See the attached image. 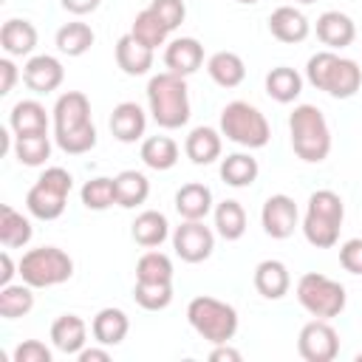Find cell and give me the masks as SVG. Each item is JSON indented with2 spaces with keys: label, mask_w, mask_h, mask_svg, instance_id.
Returning a JSON list of instances; mask_svg holds the SVG:
<instances>
[{
  "label": "cell",
  "mask_w": 362,
  "mask_h": 362,
  "mask_svg": "<svg viewBox=\"0 0 362 362\" xmlns=\"http://www.w3.org/2000/svg\"><path fill=\"white\" fill-rule=\"evenodd\" d=\"M127 331H130V317H127L122 308H113V305L99 308L96 317H93V322H90L93 339H96L99 345H107V348L124 342Z\"/></svg>",
  "instance_id": "d4e9b609"
},
{
  "label": "cell",
  "mask_w": 362,
  "mask_h": 362,
  "mask_svg": "<svg viewBox=\"0 0 362 362\" xmlns=\"http://www.w3.org/2000/svg\"><path fill=\"white\" fill-rule=\"evenodd\" d=\"M297 221H300V212H297V204L291 195L286 192H274L263 201V209H260V223H263V232L274 240H286L294 235L297 229Z\"/></svg>",
  "instance_id": "4fadbf2b"
},
{
  "label": "cell",
  "mask_w": 362,
  "mask_h": 362,
  "mask_svg": "<svg viewBox=\"0 0 362 362\" xmlns=\"http://www.w3.org/2000/svg\"><path fill=\"white\" fill-rule=\"evenodd\" d=\"M54 141L68 156H82L96 147V124L90 119V99L82 90H65L54 102Z\"/></svg>",
  "instance_id": "6da1fadb"
},
{
  "label": "cell",
  "mask_w": 362,
  "mask_h": 362,
  "mask_svg": "<svg viewBox=\"0 0 362 362\" xmlns=\"http://www.w3.org/2000/svg\"><path fill=\"white\" fill-rule=\"evenodd\" d=\"M133 300L144 311H161L173 303V283H150V280H136L133 286Z\"/></svg>",
  "instance_id": "60d3db41"
},
{
  "label": "cell",
  "mask_w": 362,
  "mask_h": 362,
  "mask_svg": "<svg viewBox=\"0 0 362 362\" xmlns=\"http://www.w3.org/2000/svg\"><path fill=\"white\" fill-rule=\"evenodd\" d=\"M255 288H257V294L266 297V300H280V297H286L288 288H291L288 266H286L283 260H274V257L260 260V263L255 266Z\"/></svg>",
  "instance_id": "ffe728a7"
},
{
  "label": "cell",
  "mask_w": 362,
  "mask_h": 362,
  "mask_svg": "<svg viewBox=\"0 0 362 362\" xmlns=\"http://www.w3.org/2000/svg\"><path fill=\"white\" fill-rule=\"evenodd\" d=\"M17 272L31 288H51L74 277V260L59 246H37L20 257Z\"/></svg>",
  "instance_id": "ba28073f"
},
{
  "label": "cell",
  "mask_w": 362,
  "mask_h": 362,
  "mask_svg": "<svg viewBox=\"0 0 362 362\" xmlns=\"http://www.w3.org/2000/svg\"><path fill=\"white\" fill-rule=\"evenodd\" d=\"M266 93H269V99L288 105L303 93V76L288 65H277L266 74Z\"/></svg>",
  "instance_id": "4dcf8cb0"
},
{
  "label": "cell",
  "mask_w": 362,
  "mask_h": 362,
  "mask_svg": "<svg viewBox=\"0 0 362 362\" xmlns=\"http://www.w3.org/2000/svg\"><path fill=\"white\" fill-rule=\"evenodd\" d=\"M297 354L305 362H334L339 354V334L328 320H311L300 328Z\"/></svg>",
  "instance_id": "8fae6325"
},
{
  "label": "cell",
  "mask_w": 362,
  "mask_h": 362,
  "mask_svg": "<svg viewBox=\"0 0 362 362\" xmlns=\"http://www.w3.org/2000/svg\"><path fill=\"white\" fill-rule=\"evenodd\" d=\"M147 107L158 127L178 130L189 122V88L187 76L161 71L147 82Z\"/></svg>",
  "instance_id": "7a4b0ae2"
},
{
  "label": "cell",
  "mask_w": 362,
  "mask_h": 362,
  "mask_svg": "<svg viewBox=\"0 0 362 362\" xmlns=\"http://www.w3.org/2000/svg\"><path fill=\"white\" fill-rule=\"evenodd\" d=\"M345 221V204L334 189H317L308 198L303 235L314 249H331L339 240V229Z\"/></svg>",
  "instance_id": "5b68a950"
},
{
  "label": "cell",
  "mask_w": 362,
  "mask_h": 362,
  "mask_svg": "<svg viewBox=\"0 0 362 362\" xmlns=\"http://www.w3.org/2000/svg\"><path fill=\"white\" fill-rule=\"evenodd\" d=\"M113 181H116V206L122 209H136L150 195V181L139 170H122L113 175Z\"/></svg>",
  "instance_id": "f1b7e54d"
},
{
  "label": "cell",
  "mask_w": 362,
  "mask_h": 362,
  "mask_svg": "<svg viewBox=\"0 0 362 362\" xmlns=\"http://www.w3.org/2000/svg\"><path fill=\"white\" fill-rule=\"evenodd\" d=\"M257 175H260L257 158L249 153H229L226 158H221V178H223V184H229L235 189L252 187L257 181Z\"/></svg>",
  "instance_id": "f546056e"
},
{
  "label": "cell",
  "mask_w": 362,
  "mask_h": 362,
  "mask_svg": "<svg viewBox=\"0 0 362 362\" xmlns=\"http://www.w3.org/2000/svg\"><path fill=\"white\" fill-rule=\"evenodd\" d=\"M8 127L14 136L48 133V110L37 99H20L8 113Z\"/></svg>",
  "instance_id": "484cf974"
},
{
  "label": "cell",
  "mask_w": 362,
  "mask_h": 362,
  "mask_svg": "<svg viewBox=\"0 0 362 362\" xmlns=\"http://www.w3.org/2000/svg\"><path fill=\"white\" fill-rule=\"evenodd\" d=\"M147 130V113L139 102H119L110 113V133L122 144H133Z\"/></svg>",
  "instance_id": "e0dca14e"
},
{
  "label": "cell",
  "mask_w": 362,
  "mask_h": 362,
  "mask_svg": "<svg viewBox=\"0 0 362 362\" xmlns=\"http://www.w3.org/2000/svg\"><path fill=\"white\" fill-rule=\"evenodd\" d=\"M130 235H133V240L139 246L156 249V246H161L170 238V221L158 209H144V212L136 215V221L130 226Z\"/></svg>",
  "instance_id": "4316f807"
},
{
  "label": "cell",
  "mask_w": 362,
  "mask_h": 362,
  "mask_svg": "<svg viewBox=\"0 0 362 362\" xmlns=\"http://www.w3.org/2000/svg\"><path fill=\"white\" fill-rule=\"evenodd\" d=\"M17 76H20V71H17V65L11 62V57H3V59H0V96L11 93Z\"/></svg>",
  "instance_id": "f6af8a7d"
},
{
  "label": "cell",
  "mask_w": 362,
  "mask_h": 362,
  "mask_svg": "<svg viewBox=\"0 0 362 362\" xmlns=\"http://www.w3.org/2000/svg\"><path fill=\"white\" fill-rule=\"evenodd\" d=\"M356 362H362V351H359V354H356Z\"/></svg>",
  "instance_id": "f5cc1de1"
},
{
  "label": "cell",
  "mask_w": 362,
  "mask_h": 362,
  "mask_svg": "<svg viewBox=\"0 0 362 362\" xmlns=\"http://www.w3.org/2000/svg\"><path fill=\"white\" fill-rule=\"evenodd\" d=\"M130 34L139 40V42H144L147 48H158V45H164L167 42V37H170V28L158 20V14L147 6V8H141L136 17H133V25H130Z\"/></svg>",
  "instance_id": "8d00e7d4"
},
{
  "label": "cell",
  "mask_w": 362,
  "mask_h": 362,
  "mask_svg": "<svg viewBox=\"0 0 362 362\" xmlns=\"http://www.w3.org/2000/svg\"><path fill=\"white\" fill-rule=\"evenodd\" d=\"M99 3H102V0H59V6H62L68 14H76V17L96 11V8H99Z\"/></svg>",
  "instance_id": "bcb514c9"
},
{
  "label": "cell",
  "mask_w": 362,
  "mask_h": 362,
  "mask_svg": "<svg viewBox=\"0 0 362 362\" xmlns=\"http://www.w3.org/2000/svg\"><path fill=\"white\" fill-rule=\"evenodd\" d=\"M206 74L221 88H238L246 79V62L235 51H215L206 59Z\"/></svg>",
  "instance_id": "83f0119b"
},
{
  "label": "cell",
  "mask_w": 362,
  "mask_h": 362,
  "mask_svg": "<svg viewBox=\"0 0 362 362\" xmlns=\"http://www.w3.org/2000/svg\"><path fill=\"white\" fill-rule=\"evenodd\" d=\"M221 150H223V133L215 130V127H192L187 141H184V153L192 164L204 167V164H212L221 158Z\"/></svg>",
  "instance_id": "d6986e66"
},
{
  "label": "cell",
  "mask_w": 362,
  "mask_h": 362,
  "mask_svg": "<svg viewBox=\"0 0 362 362\" xmlns=\"http://www.w3.org/2000/svg\"><path fill=\"white\" fill-rule=\"evenodd\" d=\"M173 260L158 252V249H150L139 257L136 263V280H150V283H173Z\"/></svg>",
  "instance_id": "ab89813d"
},
{
  "label": "cell",
  "mask_w": 362,
  "mask_h": 362,
  "mask_svg": "<svg viewBox=\"0 0 362 362\" xmlns=\"http://www.w3.org/2000/svg\"><path fill=\"white\" fill-rule=\"evenodd\" d=\"M305 79L334 99H351L362 85V68L337 51H317L305 62Z\"/></svg>",
  "instance_id": "3957f363"
},
{
  "label": "cell",
  "mask_w": 362,
  "mask_h": 362,
  "mask_svg": "<svg viewBox=\"0 0 362 362\" xmlns=\"http://www.w3.org/2000/svg\"><path fill=\"white\" fill-rule=\"evenodd\" d=\"M209 359L212 362H240V351L229 348V342H221V345H215L209 351Z\"/></svg>",
  "instance_id": "7dc6e473"
},
{
  "label": "cell",
  "mask_w": 362,
  "mask_h": 362,
  "mask_svg": "<svg viewBox=\"0 0 362 362\" xmlns=\"http://www.w3.org/2000/svg\"><path fill=\"white\" fill-rule=\"evenodd\" d=\"M74 189V175L65 167H48L25 195V209L40 221H57Z\"/></svg>",
  "instance_id": "9c48e42d"
},
{
  "label": "cell",
  "mask_w": 362,
  "mask_h": 362,
  "mask_svg": "<svg viewBox=\"0 0 362 362\" xmlns=\"http://www.w3.org/2000/svg\"><path fill=\"white\" fill-rule=\"evenodd\" d=\"M294 3H303V6H308V3H314V0H294Z\"/></svg>",
  "instance_id": "816d5d0a"
},
{
  "label": "cell",
  "mask_w": 362,
  "mask_h": 362,
  "mask_svg": "<svg viewBox=\"0 0 362 362\" xmlns=\"http://www.w3.org/2000/svg\"><path fill=\"white\" fill-rule=\"evenodd\" d=\"M187 322L192 325V331L212 342V345H221V342H229L235 334H238V311L235 305L218 300V297H209V294H198L189 300L187 305Z\"/></svg>",
  "instance_id": "8992f818"
},
{
  "label": "cell",
  "mask_w": 362,
  "mask_h": 362,
  "mask_svg": "<svg viewBox=\"0 0 362 362\" xmlns=\"http://www.w3.org/2000/svg\"><path fill=\"white\" fill-rule=\"evenodd\" d=\"M14 156L23 167H42L51 158V139L48 133H28L14 136Z\"/></svg>",
  "instance_id": "74e56055"
},
{
  "label": "cell",
  "mask_w": 362,
  "mask_h": 362,
  "mask_svg": "<svg viewBox=\"0 0 362 362\" xmlns=\"http://www.w3.org/2000/svg\"><path fill=\"white\" fill-rule=\"evenodd\" d=\"M0 45L8 57H31L37 48V28L25 17H11L0 28Z\"/></svg>",
  "instance_id": "7402d4cb"
},
{
  "label": "cell",
  "mask_w": 362,
  "mask_h": 362,
  "mask_svg": "<svg viewBox=\"0 0 362 362\" xmlns=\"http://www.w3.org/2000/svg\"><path fill=\"white\" fill-rule=\"evenodd\" d=\"M150 8L158 14V20H161L170 31H175V28L184 23V17H187L184 0H150Z\"/></svg>",
  "instance_id": "b9f144b4"
},
{
  "label": "cell",
  "mask_w": 362,
  "mask_h": 362,
  "mask_svg": "<svg viewBox=\"0 0 362 362\" xmlns=\"http://www.w3.org/2000/svg\"><path fill=\"white\" fill-rule=\"evenodd\" d=\"M54 40H57V48H59L62 54H68V57H82V54H88L90 45L96 42V34H93V28H90L88 23L74 20V23L59 25V31H57Z\"/></svg>",
  "instance_id": "e575fe53"
},
{
  "label": "cell",
  "mask_w": 362,
  "mask_h": 362,
  "mask_svg": "<svg viewBox=\"0 0 362 362\" xmlns=\"http://www.w3.org/2000/svg\"><path fill=\"white\" fill-rule=\"evenodd\" d=\"M356 37V25L345 11H322L317 17V40L328 45V51L348 48Z\"/></svg>",
  "instance_id": "ac0fdd59"
},
{
  "label": "cell",
  "mask_w": 362,
  "mask_h": 362,
  "mask_svg": "<svg viewBox=\"0 0 362 362\" xmlns=\"http://www.w3.org/2000/svg\"><path fill=\"white\" fill-rule=\"evenodd\" d=\"M79 198H82V204L88 209L105 212V209H110L116 204V181L107 178V175H96V178H90V181L82 184Z\"/></svg>",
  "instance_id": "f35d334b"
},
{
  "label": "cell",
  "mask_w": 362,
  "mask_h": 362,
  "mask_svg": "<svg viewBox=\"0 0 362 362\" xmlns=\"http://www.w3.org/2000/svg\"><path fill=\"white\" fill-rule=\"evenodd\" d=\"M34 308V288L28 283H8L0 286V317L17 320Z\"/></svg>",
  "instance_id": "d590c367"
},
{
  "label": "cell",
  "mask_w": 362,
  "mask_h": 362,
  "mask_svg": "<svg viewBox=\"0 0 362 362\" xmlns=\"http://www.w3.org/2000/svg\"><path fill=\"white\" fill-rule=\"evenodd\" d=\"M0 266H3V272H0V286H8V283H11V277H14V274H20V272H14V260H11V255H8V252H3V255H0Z\"/></svg>",
  "instance_id": "681fc988"
},
{
  "label": "cell",
  "mask_w": 362,
  "mask_h": 362,
  "mask_svg": "<svg viewBox=\"0 0 362 362\" xmlns=\"http://www.w3.org/2000/svg\"><path fill=\"white\" fill-rule=\"evenodd\" d=\"M34 229H31V221L17 212L11 204H3L0 206V243L6 249H20L31 240Z\"/></svg>",
  "instance_id": "1f68e13d"
},
{
  "label": "cell",
  "mask_w": 362,
  "mask_h": 362,
  "mask_svg": "<svg viewBox=\"0 0 362 362\" xmlns=\"http://www.w3.org/2000/svg\"><path fill=\"white\" fill-rule=\"evenodd\" d=\"M76 359L79 362H107L110 359V351H107V345H102V348H82L76 354Z\"/></svg>",
  "instance_id": "c3c4849f"
},
{
  "label": "cell",
  "mask_w": 362,
  "mask_h": 362,
  "mask_svg": "<svg viewBox=\"0 0 362 362\" xmlns=\"http://www.w3.org/2000/svg\"><path fill=\"white\" fill-rule=\"evenodd\" d=\"M14 362H51V348L40 339H23L14 348Z\"/></svg>",
  "instance_id": "7bdbcfd3"
},
{
  "label": "cell",
  "mask_w": 362,
  "mask_h": 362,
  "mask_svg": "<svg viewBox=\"0 0 362 362\" xmlns=\"http://www.w3.org/2000/svg\"><path fill=\"white\" fill-rule=\"evenodd\" d=\"M173 249L184 263H204L215 249V232L204 221H181L173 232Z\"/></svg>",
  "instance_id": "7c38bea8"
},
{
  "label": "cell",
  "mask_w": 362,
  "mask_h": 362,
  "mask_svg": "<svg viewBox=\"0 0 362 362\" xmlns=\"http://www.w3.org/2000/svg\"><path fill=\"white\" fill-rule=\"evenodd\" d=\"M153 57H156V51L147 48L144 42H139L130 31L124 37H119V42H116V65L127 76H144L153 68Z\"/></svg>",
  "instance_id": "603a6c76"
},
{
  "label": "cell",
  "mask_w": 362,
  "mask_h": 362,
  "mask_svg": "<svg viewBox=\"0 0 362 362\" xmlns=\"http://www.w3.org/2000/svg\"><path fill=\"white\" fill-rule=\"evenodd\" d=\"M62 79H65V68L51 54H34L23 65V82L34 93H51L62 85Z\"/></svg>",
  "instance_id": "5bb4252c"
},
{
  "label": "cell",
  "mask_w": 362,
  "mask_h": 362,
  "mask_svg": "<svg viewBox=\"0 0 362 362\" xmlns=\"http://www.w3.org/2000/svg\"><path fill=\"white\" fill-rule=\"evenodd\" d=\"M51 342L62 354H79L88 342V325L79 314H59L51 322Z\"/></svg>",
  "instance_id": "44dd1931"
},
{
  "label": "cell",
  "mask_w": 362,
  "mask_h": 362,
  "mask_svg": "<svg viewBox=\"0 0 362 362\" xmlns=\"http://www.w3.org/2000/svg\"><path fill=\"white\" fill-rule=\"evenodd\" d=\"M297 300L311 317L334 320L345 311L348 294H345V286L339 280H331L320 272H305L297 280Z\"/></svg>",
  "instance_id": "30bf717a"
},
{
  "label": "cell",
  "mask_w": 362,
  "mask_h": 362,
  "mask_svg": "<svg viewBox=\"0 0 362 362\" xmlns=\"http://www.w3.org/2000/svg\"><path fill=\"white\" fill-rule=\"evenodd\" d=\"M269 31H272L274 40L288 42V45H297V42H303L311 34V23H308V17L300 8H294V6H277L269 14Z\"/></svg>",
  "instance_id": "9a60e30c"
},
{
  "label": "cell",
  "mask_w": 362,
  "mask_h": 362,
  "mask_svg": "<svg viewBox=\"0 0 362 362\" xmlns=\"http://www.w3.org/2000/svg\"><path fill=\"white\" fill-rule=\"evenodd\" d=\"M139 156H141V161L150 170L164 173V170H173L175 167V161H178V144L170 136H147L141 141Z\"/></svg>",
  "instance_id": "d6a6232c"
},
{
  "label": "cell",
  "mask_w": 362,
  "mask_h": 362,
  "mask_svg": "<svg viewBox=\"0 0 362 362\" xmlns=\"http://www.w3.org/2000/svg\"><path fill=\"white\" fill-rule=\"evenodd\" d=\"M212 189L201 181H189L175 192V212L181 221H204L212 212Z\"/></svg>",
  "instance_id": "cb8c5ba5"
},
{
  "label": "cell",
  "mask_w": 362,
  "mask_h": 362,
  "mask_svg": "<svg viewBox=\"0 0 362 362\" xmlns=\"http://www.w3.org/2000/svg\"><path fill=\"white\" fill-rule=\"evenodd\" d=\"M212 212H215V229L223 240H240L246 235V209L240 201L226 198Z\"/></svg>",
  "instance_id": "836d02e7"
},
{
  "label": "cell",
  "mask_w": 362,
  "mask_h": 362,
  "mask_svg": "<svg viewBox=\"0 0 362 362\" xmlns=\"http://www.w3.org/2000/svg\"><path fill=\"white\" fill-rule=\"evenodd\" d=\"M339 263L351 274H362V238H351L339 246Z\"/></svg>",
  "instance_id": "ee69618b"
},
{
  "label": "cell",
  "mask_w": 362,
  "mask_h": 362,
  "mask_svg": "<svg viewBox=\"0 0 362 362\" xmlns=\"http://www.w3.org/2000/svg\"><path fill=\"white\" fill-rule=\"evenodd\" d=\"M235 3H243V6H252V3H257V0H235Z\"/></svg>",
  "instance_id": "f907efd6"
},
{
  "label": "cell",
  "mask_w": 362,
  "mask_h": 362,
  "mask_svg": "<svg viewBox=\"0 0 362 362\" xmlns=\"http://www.w3.org/2000/svg\"><path fill=\"white\" fill-rule=\"evenodd\" d=\"M221 133L229 141H235V144H240L246 150H260L272 139L269 119L255 105H249L243 99H235V102L223 105V110H221Z\"/></svg>",
  "instance_id": "52a82bcc"
},
{
  "label": "cell",
  "mask_w": 362,
  "mask_h": 362,
  "mask_svg": "<svg viewBox=\"0 0 362 362\" xmlns=\"http://www.w3.org/2000/svg\"><path fill=\"white\" fill-rule=\"evenodd\" d=\"M291 150L305 164H320L331 153V127L317 105H297L288 116Z\"/></svg>",
  "instance_id": "277c9868"
},
{
  "label": "cell",
  "mask_w": 362,
  "mask_h": 362,
  "mask_svg": "<svg viewBox=\"0 0 362 362\" xmlns=\"http://www.w3.org/2000/svg\"><path fill=\"white\" fill-rule=\"evenodd\" d=\"M164 65L167 71L178 74V76H189L204 65V45L195 37H178L173 42H167L164 48Z\"/></svg>",
  "instance_id": "2e32d148"
}]
</instances>
